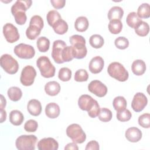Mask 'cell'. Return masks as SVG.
Listing matches in <instances>:
<instances>
[{
  "label": "cell",
  "instance_id": "1",
  "mask_svg": "<svg viewBox=\"0 0 150 150\" xmlns=\"http://www.w3.org/2000/svg\"><path fill=\"white\" fill-rule=\"evenodd\" d=\"M31 0H17L11 7V13L17 24L22 25L25 23L27 16L25 12L30 7Z\"/></svg>",
  "mask_w": 150,
  "mask_h": 150
},
{
  "label": "cell",
  "instance_id": "2",
  "mask_svg": "<svg viewBox=\"0 0 150 150\" xmlns=\"http://www.w3.org/2000/svg\"><path fill=\"white\" fill-rule=\"evenodd\" d=\"M69 42L73 50L74 57L77 59L84 58L87 53L84 38L79 35H74L70 37Z\"/></svg>",
  "mask_w": 150,
  "mask_h": 150
},
{
  "label": "cell",
  "instance_id": "3",
  "mask_svg": "<svg viewBox=\"0 0 150 150\" xmlns=\"http://www.w3.org/2000/svg\"><path fill=\"white\" fill-rule=\"evenodd\" d=\"M108 74L120 81H125L128 80L129 74L124 66L119 62L111 63L107 68Z\"/></svg>",
  "mask_w": 150,
  "mask_h": 150
},
{
  "label": "cell",
  "instance_id": "4",
  "mask_svg": "<svg viewBox=\"0 0 150 150\" xmlns=\"http://www.w3.org/2000/svg\"><path fill=\"white\" fill-rule=\"evenodd\" d=\"M36 65L43 77L50 78L54 76L55 67L47 56H42L39 57L36 60Z\"/></svg>",
  "mask_w": 150,
  "mask_h": 150
},
{
  "label": "cell",
  "instance_id": "5",
  "mask_svg": "<svg viewBox=\"0 0 150 150\" xmlns=\"http://www.w3.org/2000/svg\"><path fill=\"white\" fill-rule=\"evenodd\" d=\"M38 141L34 135H22L17 138L15 145L19 150H34Z\"/></svg>",
  "mask_w": 150,
  "mask_h": 150
},
{
  "label": "cell",
  "instance_id": "6",
  "mask_svg": "<svg viewBox=\"0 0 150 150\" xmlns=\"http://www.w3.org/2000/svg\"><path fill=\"white\" fill-rule=\"evenodd\" d=\"M66 134L73 142L77 144L83 143L86 139V135L81 126L77 124H72L66 129Z\"/></svg>",
  "mask_w": 150,
  "mask_h": 150
},
{
  "label": "cell",
  "instance_id": "7",
  "mask_svg": "<svg viewBox=\"0 0 150 150\" xmlns=\"http://www.w3.org/2000/svg\"><path fill=\"white\" fill-rule=\"evenodd\" d=\"M0 64L5 71L10 74H15L19 69L18 62L9 54H4L1 56Z\"/></svg>",
  "mask_w": 150,
  "mask_h": 150
},
{
  "label": "cell",
  "instance_id": "8",
  "mask_svg": "<svg viewBox=\"0 0 150 150\" xmlns=\"http://www.w3.org/2000/svg\"><path fill=\"white\" fill-rule=\"evenodd\" d=\"M13 51L18 57L24 59H32L35 54L34 47L31 45L25 43H20L16 45Z\"/></svg>",
  "mask_w": 150,
  "mask_h": 150
},
{
  "label": "cell",
  "instance_id": "9",
  "mask_svg": "<svg viewBox=\"0 0 150 150\" xmlns=\"http://www.w3.org/2000/svg\"><path fill=\"white\" fill-rule=\"evenodd\" d=\"M36 76V71L35 68L30 65L26 66L22 70L20 81L25 86H30L33 84Z\"/></svg>",
  "mask_w": 150,
  "mask_h": 150
},
{
  "label": "cell",
  "instance_id": "10",
  "mask_svg": "<svg viewBox=\"0 0 150 150\" xmlns=\"http://www.w3.org/2000/svg\"><path fill=\"white\" fill-rule=\"evenodd\" d=\"M3 34L9 43H12L19 39V33L17 28L11 23H6L3 26Z\"/></svg>",
  "mask_w": 150,
  "mask_h": 150
},
{
  "label": "cell",
  "instance_id": "11",
  "mask_svg": "<svg viewBox=\"0 0 150 150\" xmlns=\"http://www.w3.org/2000/svg\"><path fill=\"white\" fill-rule=\"evenodd\" d=\"M66 46H67L66 42L62 40H56L54 41L51 54L53 59L56 63L61 64L64 63L62 56L63 50Z\"/></svg>",
  "mask_w": 150,
  "mask_h": 150
},
{
  "label": "cell",
  "instance_id": "12",
  "mask_svg": "<svg viewBox=\"0 0 150 150\" xmlns=\"http://www.w3.org/2000/svg\"><path fill=\"white\" fill-rule=\"evenodd\" d=\"M88 90L96 96L103 97L107 93V87L101 81L94 80L88 85Z\"/></svg>",
  "mask_w": 150,
  "mask_h": 150
},
{
  "label": "cell",
  "instance_id": "13",
  "mask_svg": "<svg viewBox=\"0 0 150 150\" xmlns=\"http://www.w3.org/2000/svg\"><path fill=\"white\" fill-rule=\"evenodd\" d=\"M148 99L145 95L142 93H137L132 100L131 107L135 112H140L144 110L147 105Z\"/></svg>",
  "mask_w": 150,
  "mask_h": 150
},
{
  "label": "cell",
  "instance_id": "14",
  "mask_svg": "<svg viewBox=\"0 0 150 150\" xmlns=\"http://www.w3.org/2000/svg\"><path fill=\"white\" fill-rule=\"evenodd\" d=\"M97 103H98L97 101L87 94L81 95L78 100V105L80 108L87 112L90 111Z\"/></svg>",
  "mask_w": 150,
  "mask_h": 150
},
{
  "label": "cell",
  "instance_id": "15",
  "mask_svg": "<svg viewBox=\"0 0 150 150\" xmlns=\"http://www.w3.org/2000/svg\"><path fill=\"white\" fill-rule=\"evenodd\" d=\"M58 148L57 141L51 137L41 139L38 143L39 150H57Z\"/></svg>",
  "mask_w": 150,
  "mask_h": 150
},
{
  "label": "cell",
  "instance_id": "16",
  "mask_svg": "<svg viewBox=\"0 0 150 150\" xmlns=\"http://www.w3.org/2000/svg\"><path fill=\"white\" fill-rule=\"evenodd\" d=\"M104 61L103 59L99 56L93 57L88 65L89 70L93 74H97L101 71L104 67Z\"/></svg>",
  "mask_w": 150,
  "mask_h": 150
},
{
  "label": "cell",
  "instance_id": "17",
  "mask_svg": "<svg viewBox=\"0 0 150 150\" xmlns=\"http://www.w3.org/2000/svg\"><path fill=\"white\" fill-rule=\"evenodd\" d=\"M125 136L129 142H137L141 139L142 134L138 128L133 127H130L126 130Z\"/></svg>",
  "mask_w": 150,
  "mask_h": 150
},
{
  "label": "cell",
  "instance_id": "18",
  "mask_svg": "<svg viewBox=\"0 0 150 150\" xmlns=\"http://www.w3.org/2000/svg\"><path fill=\"white\" fill-rule=\"evenodd\" d=\"M27 110L30 114L38 116L42 112V105L40 102L36 99H32L29 101L27 105Z\"/></svg>",
  "mask_w": 150,
  "mask_h": 150
},
{
  "label": "cell",
  "instance_id": "19",
  "mask_svg": "<svg viewBox=\"0 0 150 150\" xmlns=\"http://www.w3.org/2000/svg\"><path fill=\"white\" fill-rule=\"evenodd\" d=\"M60 112V109L58 104L55 103H50L46 105L45 114L50 118H57Z\"/></svg>",
  "mask_w": 150,
  "mask_h": 150
},
{
  "label": "cell",
  "instance_id": "20",
  "mask_svg": "<svg viewBox=\"0 0 150 150\" xmlns=\"http://www.w3.org/2000/svg\"><path fill=\"white\" fill-rule=\"evenodd\" d=\"M145 63L141 59L134 60L131 65V70L132 73L137 76L142 75L146 71Z\"/></svg>",
  "mask_w": 150,
  "mask_h": 150
},
{
  "label": "cell",
  "instance_id": "21",
  "mask_svg": "<svg viewBox=\"0 0 150 150\" xmlns=\"http://www.w3.org/2000/svg\"><path fill=\"white\" fill-rule=\"evenodd\" d=\"M45 91L49 96H54L60 92V86L59 83L56 81H50L45 84Z\"/></svg>",
  "mask_w": 150,
  "mask_h": 150
},
{
  "label": "cell",
  "instance_id": "22",
  "mask_svg": "<svg viewBox=\"0 0 150 150\" xmlns=\"http://www.w3.org/2000/svg\"><path fill=\"white\" fill-rule=\"evenodd\" d=\"M24 120V116L21 111L14 110L9 113V121L15 126L20 125Z\"/></svg>",
  "mask_w": 150,
  "mask_h": 150
},
{
  "label": "cell",
  "instance_id": "23",
  "mask_svg": "<svg viewBox=\"0 0 150 150\" xmlns=\"http://www.w3.org/2000/svg\"><path fill=\"white\" fill-rule=\"evenodd\" d=\"M124 15L123 9L118 6H114L110 8L108 12V18L110 21L113 19L120 20Z\"/></svg>",
  "mask_w": 150,
  "mask_h": 150
},
{
  "label": "cell",
  "instance_id": "24",
  "mask_svg": "<svg viewBox=\"0 0 150 150\" xmlns=\"http://www.w3.org/2000/svg\"><path fill=\"white\" fill-rule=\"evenodd\" d=\"M89 23L87 18L86 16L78 17L74 22V28L78 31L83 32L86 31L88 27Z\"/></svg>",
  "mask_w": 150,
  "mask_h": 150
},
{
  "label": "cell",
  "instance_id": "25",
  "mask_svg": "<svg viewBox=\"0 0 150 150\" xmlns=\"http://www.w3.org/2000/svg\"><path fill=\"white\" fill-rule=\"evenodd\" d=\"M52 28L54 31L59 35H63L68 30V25L67 22L63 19H61L57 21L53 26Z\"/></svg>",
  "mask_w": 150,
  "mask_h": 150
},
{
  "label": "cell",
  "instance_id": "26",
  "mask_svg": "<svg viewBox=\"0 0 150 150\" xmlns=\"http://www.w3.org/2000/svg\"><path fill=\"white\" fill-rule=\"evenodd\" d=\"M7 94L9 99L13 101H19L22 96V90L16 86L11 87L8 90Z\"/></svg>",
  "mask_w": 150,
  "mask_h": 150
},
{
  "label": "cell",
  "instance_id": "27",
  "mask_svg": "<svg viewBox=\"0 0 150 150\" xmlns=\"http://www.w3.org/2000/svg\"><path fill=\"white\" fill-rule=\"evenodd\" d=\"M141 19L138 16L137 13L135 12H129L126 18V22L127 25L132 28L135 29V28L139 24L141 21Z\"/></svg>",
  "mask_w": 150,
  "mask_h": 150
},
{
  "label": "cell",
  "instance_id": "28",
  "mask_svg": "<svg viewBox=\"0 0 150 150\" xmlns=\"http://www.w3.org/2000/svg\"><path fill=\"white\" fill-rule=\"evenodd\" d=\"M42 29L38 26L34 25H29L26 29V35L27 38L30 40H35L40 34Z\"/></svg>",
  "mask_w": 150,
  "mask_h": 150
},
{
  "label": "cell",
  "instance_id": "29",
  "mask_svg": "<svg viewBox=\"0 0 150 150\" xmlns=\"http://www.w3.org/2000/svg\"><path fill=\"white\" fill-rule=\"evenodd\" d=\"M122 29V23L120 20L113 19L110 21L108 23V30L112 34H118Z\"/></svg>",
  "mask_w": 150,
  "mask_h": 150
},
{
  "label": "cell",
  "instance_id": "30",
  "mask_svg": "<svg viewBox=\"0 0 150 150\" xmlns=\"http://www.w3.org/2000/svg\"><path fill=\"white\" fill-rule=\"evenodd\" d=\"M36 45L38 50L40 52H46L49 49L50 40L45 36H41L38 39Z\"/></svg>",
  "mask_w": 150,
  "mask_h": 150
},
{
  "label": "cell",
  "instance_id": "31",
  "mask_svg": "<svg viewBox=\"0 0 150 150\" xmlns=\"http://www.w3.org/2000/svg\"><path fill=\"white\" fill-rule=\"evenodd\" d=\"M134 29L135 33L138 35L140 36H145L149 33V26L146 22L141 21Z\"/></svg>",
  "mask_w": 150,
  "mask_h": 150
},
{
  "label": "cell",
  "instance_id": "32",
  "mask_svg": "<svg viewBox=\"0 0 150 150\" xmlns=\"http://www.w3.org/2000/svg\"><path fill=\"white\" fill-rule=\"evenodd\" d=\"M89 43L93 47L98 49L103 46L104 43V40L103 38L101 35L98 34H94L90 36L89 39Z\"/></svg>",
  "mask_w": 150,
  "mask_h": 150
},
{
  "label": "cell",
  "instance_id": "33",
  "mask_svg": "<svg viewBox=\"0 0 150 150\" xmlns=\"http://www.w3.org/2000/svg\"><path fill=\"white\" fill-rule=\"evenodd\" d=\"M114 108L117 111H120L125 109L127 107V101L122 96H117L115 97L112 101Z\"/></svg>",
  "mask_w": 150,
  "mask_h": 150
},
{
  "label": "cell",
  "instance_id": "34",
  "mask_svg": "<svg viewBox=\"0 0 150 150\" xmlns=\"http://www.w3.org/2000/svg\"><path fill=\"white\" fill-rule=\"evenodd\" d=\"M137 13L140 18H148L150 16L149 5L148 3H143L140 5Z\"/></svg>",
  "mask_w": 150,
  "mask_h": 150
},
{
  "label": "cell",
  "instance_id": "35",
  "mask_svg": "<svg viewBox=\"0 0 150 150\" xmlns=\"http://www.w3.org/2000/svg\"><path fill=\"white\" fill-rule=\"evenodd\" d=\"M61 19L62 17L60 13L56 10H51L49 11L46 16L47 23L52 27L57 21Z\"/></svg>",
  "mask_w": 150,
  "mask_h": 150
},
{
  "label": "cell",
  "instance_id": "36",
  "mask_svg": "<svg viewBox=\"0 0 150 150\" xmlns=\"http://www.w3.org/2000/svg\"><path fill=\"white\" fill-rule=\"evenodd\" d=\"M98 119L103 122H108L110 121L112 117V112L110 110L107 108H100V112L98 115Z\"/></svg>",
  "mask_w": 150,
  "mask_h": 150
},
{
  "label": "cell",
  "instance_id": "37",
  "mask_svg": "<svg viewBox=\"0 0 150 150\" xmlns=\"http://www.w3.org/2000/svg\"><path fill=\"white\" fill-rule=\"evenodd\" d=\"M62 57L63 62H70L74 58L73 50L71 46H67L64 48L62 52Z\"/></svg>",
  "mask_w": 150,
  "mask_h": 150
},
{
  "label": "cell",
  "instance_id": "38",
  "mask_svg": "<svg viewBox=\"0 0 150 150\" xmlns=\"http://www.w3.org/2000/svg\"><path fill=\"white\" fill-rule=\"evenodd\" d=\"M59 79L63 81H68L71 77V71L68 67L61 68L58 73Z\"/></svg>",
  "mask_w": 150,
  "mask_h": 150
},
{
  "label": "cell",
  "instance_id": "39",
  "mask_svg": "<svg viewBox=\"0 0 150 150\" xmlns=\"http://www.w3.org/2000/svg\"><path fill=\"white\" fill-rule=\"evenodd\" d=\"M117 118L118 121L121 122H125L129 121L131 117L132 114L128 109H124L120 111H117Z\"/></svg>",
  "mask_w": 150,
  "mask_h": 150
},
{
  "label": "cell",
  "instance_id": "40",
  "mask_svg": "<svg viewBox=\"0 0 150 150\" xmlns=\"http://www.w3.org/2000/svg\"><path fill=\"white\" fill-rule=\"evenodd\" d=\"M88 79L87 71L84 69H79L75 72L74 80L78 82L86 81Z\"/></svg>",
  "mask_w": 150,
  "mask_h": 150
},
{
  "label": "cell",
  "instance_id": "41",
  "mask_svg": "<svg viewBox=\"0 0 150 150\" xmlns=\"http://www.w3.org/2000/svg\"><path fill=\"white\" fill-rule=\"evenodd\" d=\"M114 43L115 46L120 49L123 50L127 48L129 46V41L127 38L124 36L118 37L115 39Z\"/></svg>",
  "mask_w": 150,
  "mask_h": 150
},
{
  "label": "cell",
  "instance_id": "42",
  "mask_svg": "<svg viewBox=\"0 0 150 150\" xmlns=\"http://www.w3.org/2000/svg\"><path fill=\"white\" fill-rule=\"evenodd\" d=\"M138 124L143 128H149L150 127V114L144 113L138 118Z\"/></svg>",
  "mask_w": 150,
  "mask_h": 150
},
{
  "label": "cell",
  "instance_id": "43",
  "mask_svg": "<svg viewBox=\"0 0 150 150\" xmlns=\"http://www.w3.org/2000/svg\"><path fill=\"white\" fill-rule=\"evenodd\" d=\"M38 127V124L35 120H28L24 124V129L29 132H33L36 131Z\"/></svg>",
  "mask_w": 150,
  "mask_h": 150
},
{
  "label": "cell",
  "instance_id": "44",
  "mask_svg": "<svg viewBox=\"0 0 150 150\" xmlns=\"http://www.w3.org/2000/svg\"><path fill=\"white\" fill-rule=\"evenodd\" d=\"M29 25H34L38 26L41 29H43L44 26L43 20L42 17L39 15H34L33 16L30 21Z\"/></svg>",
  "mask_w": 150,
  "mask_h": 150
},
{
  "label": "cell",
  "instance_id": "45",
  "mask_svg": "<svg viewBox=\"0 0 150 150\" xmlns=\"http://www.w3.org/2000/svg\"><path fill=\"white\" fill-rule=\"evenodd\" d=\"M99 149V144L98 142L95 140H92L88 142L85 148L86 150H98Z\"/></svg>",
  "mask_w": 150,
  "mask_h": 150
},
{
  "label": "cell",
  "instance_id": "46",
  "mask_svg": "<svg viewBox=\"0 0 150 150\" xmlns=\"http://www.w3.org/2000/svg\"><path fill=\"white\" fill-rule=\"evenodd\" d=\"M100 105L98 103H97L96 104L94 105V107L92 108V110L88 112V114L91 118H96L97 116H98L100 112Z\"/></svg>",
  "mask_w": 150,
  "mask_h": 150
},
{
  "label": "cell",
  "instance_id": "47",
  "mask_svg": "<svg viewBox=\"0 0 150 150\" xmlns=\"http://www.w3.org/2000/svg\"><path fill=\"white\" fill-rule=\"evenodd\" d=\"M51 4L56 9H61L63 8L66 4L65 0H51Z\"/></svg>",
  "mask_w": 150,
  "mask_h": 150
},
{
  "label": "cell",
  "instance_id": "48",
  "mask_svg": "<svg viewBox=\"0 0 150 150\" xmlns=\"http://www.w3.org/2000/svg\"><path fill=\"white\" fill-rule=\"evenodd\" d=\"M64 149L65 150H69V149H73V150H78L79 149V147L78 146L76 145V143L75 142H70L67 144L66 146L64 147Z\"/></svg>",
  "mask_w": 150,
  "mask_h": 150
},
{
  "label": "cell",
  "instance_id": "49",
  "mask_svg": "<svg viewBox=\"0 0 150 150\" xmlns=\"http://www.w3.org/2000/svg\"><path fill=\"white\" fill-rule=\"evenodd\" d=\"M1 122H3L6 120V112L5 110L4 109H1Z\"/></svg>",
  "mask_w": 150,
  "mask_h": 150
},
{
  "label": "cell",
  "instance_id": "50",
  "mask_svg": "<svg viewBox=\"0 0 150 150\" xmlns=\"http://www.w3.org/2000/svg\"><path fill=\"white\" fill-rule=\"evenodd\" d=\"M1 109H4V107H5L6 106V101L5 98H4V97L3 96V95H1Z\"/></svg>",
  "mask_w": 150,
  "mask_h": 150
}]
</instances>
